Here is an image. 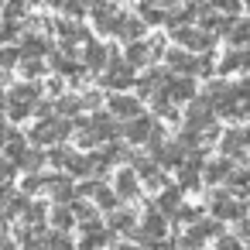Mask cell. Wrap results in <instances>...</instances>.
I'll return each instance as SVG.
<instances>
[{"mask_svg": "<svg viewBox=\"0 0 250 250\" xmlns=\"http://www.w3.org/2000/svg\"><path fill=\"white\" fill-rule=\"evenodd\" d=\"M165 65H168V72H175V76H202V79H209L212 76V59L206 55V52H188V48H165Z\"/></svg>", "mask_w": 250, "mask_h": 250, "instance_id": "cell-1", "label": "cell"}, {"mask_svg": "<svg viewBox=\"0 0 250 250\" xmlns=\"http://www.w3.org/2000/svg\"><path fill=\"white\" fill-rule=\"evenodd\" d=\"M124 130V137L130 141V144H147V147H154L158 141H165V130L151 120V117H127V124L120 127Z\"/></svg>", "mask_w": 250, "mask_h": 250, "instance_id": "cell-2", "label": "cell"}, {"mask_svg": "<svg viewBox=\"0 0 250 250\" xmlns=\"http://www.w3.org/2000/svg\"><path fill=\"white\" fill-rule=\"evenodd\" d=\"M171 42L178 48H188V52H209L216 45V35L206 31V28H192V24H182V28H171Z\"/></svg>", "mask_w": 250, "mask_h": 250, "instance_id": "cell-3", "label": "cell"}, {"mask_svg": "<svg viewBox=\"0 0 250 250\" xmlns=\"http://www.w3.org/2000/svg\"><path fill=\"white\" fill-rule=\"evenodd\" d=\"M72 130H76V127H72V120H38V124L31 127V134H28V137H31L38 147H48V144L65 141Z\"/></svg>", "mask_w": 250, "mask_h": 250, "instance_id": "cell-4", "label": "cell"}, {"mask_svg": "<svg viewBox=\"0 0 250 250\" xmlns=\"http://www.w3.org/2000/svg\"><path fill=\"white\" fill-rule=\"evenodd\" d=\"M158 93L178 106V103H188L199 89H195V79H192V76H175V72H168V76H165V83L158 86Z\"/></svg>", "mask_w": 250, "mask_h": 250, "instance_id": "cell-5", "label": "cell"}, {"mask_svg": "<svg viewBox=\"0 0 250 250\" xmlns=\"http://www.w3.org/2000/svg\"><path fill=\"white\" fill-rule=\"evenodd\" d=\"M110 55H113V62H110V65H103L106 72L100 76V83H103L106 89H117V93H120V89L134 86V65H127L124 59H117V52H113V48H110Z\"/></svg>", "mask_w": 250, "mask_h": 250, "instance_id": "cell-6", "label": "cell"}, {"mask_svg": "<svg viewBox=\"0 0 250 250\" xmlns=\"http://www.w3.org/2000/svg\"><path fill=\"white\" fill-rule=\"evenodd\" d=\"M209 209H212L216 219H243L247 216L243 195H226V192H212L209 195Z\"/></svg>", "mask_w": 250, "mask_h": 250, "instance_id": "cell-7", "label": "cell"}, {"mask_svg": "<svg viewBox=\"0 0 250 250\" xmlns=\"http://www.w3.org/2000/svg\"><path fill=\"white\" fill-rule=\"evenodd\" d=\"M185 106H188V110H185V127H192V130H206V127H212L216 110H212V103H209L206 96H192Z\"/></svg>", "mask_w": 250, "mask_h": 250, "instance_id": "cell-8", "label": "cell"}, {"mask_svg": "<svg viewBox=\"0 0 250 250\" xmlns=\"http://www.w3.org/2000/svg\"><path fill=\"white\" fill-rule=\"evenodd\" d=\"M151 158L158 161V168H178L185 161V147L178 141H158L151 147Z\"/></svg>", "mask_w": 250, "mask_h": 250, "instance_id": "cell-9", "label": "cell"}, {"mask_svg": "<svg viewBox=\"0 0 250 250\" xmlns=\"http://www.w3.org/2000/svg\"><path fill=\"white\" fill-rule=\"evenodd\" d=\"M250 69V45H233L223 59H219V72L223 76H236Z\"/></svg>", "mask_w": 250, "mask_h": 250, "instance_id": "cell-10", "label": "cell"}, {"mask_svg": "<svg viewBox=\"0 0 250 250\" xmlns=\"http://www.w3.org/2000/svg\"><path fill=\"white\" fill-rule=\"evenodd\" d=\"M113 192H117L120 202L137 199V195H141V178H137V171H117V178H113Z\"/></svg>", "mask_w": 250, "mask_h": 250, "instance_id": "cell-11", "label": "cell"}, {"mask_svg": "<svg viewBox=\"0 0 250 250\" xmlns=\"http://www.w3.org/2000/svg\"><path fill=\"white\" fill-rule=\"evenodd\" d=\"M52 69L59 72V76H69L72 83H83V65L76 62V55L65 48V52H55L52 55Z\"/></svg>", "mask_w": 250, "mask_h": 250, "instance_id": "cell-12", "label": "cell"}, {"mask_svg": "<svg viewBox=\"0 0 250 250\" xmlns=\"http://www.w3.org/2000/svg\"><path fill=\"white\" fill-rule=\"evenodd\" d=\"M45 188L55 195V202H72L76 199V188H72V175H48L45 178Z\"/></svg>", "mask_w": 250, "mask_h": 250, "instance_id": "cell-13", "label": "cell"}, {"mask_svg": "<svg viewBox=\"0 0 250 250\" xmlns=\"http://www.w3.org/2000/svg\"><path fill=\"white\" fill-rule=\"evenodd\" d=\"M144 28H147V24H144L137 14H127V11H124V14H120V21H117V28H113V35H117V38L134 42V38H144Z\"/></svg>", "mask_w": 250, "mask_h": 250, "instance_id": "cell-14", "label": "cell"}, {"mask_svg": "<svg viewBox=\"0 0 250 250\" xmlns=\"http://www.w3.org/2000/svg\"><path fill=\"white\" fill-rule=\"evenodd\" d=\"M158 192H161V195H158L154 209H158L161 216H175V212H178V206H182V195H185V192H182L178 185H175V188H171V185H161Z\"/></svg>", "mask_w": 250, "mask_h": 250, "instance_id": "cell-15", "label": "cell"}, {"mask_svg": "<svg viewBox=\"0 0 250 250\" xmlns=\"http://www.w3.org/2000/svg\"><path fill=\"white\" fill-rule=\"evenodd\" d=\"M38 96H42V86L35 83H21V86H14L11 93H7V103H18V106H31V113H35V103H38Z\"/></svg>", "mask_w": 250, "mask_h": 250, "instance_id": "cell-16", "label": "cell"}, {"mask_svg": "<svg viewBox=\"0 0 250 250\" xmlns=\"http://www.w3.org/2000/svg\"><path fill=\"white\" fill-rule=\"evenodd\" d=\"M219 151H223V158H233V161H247L243 134H240V130H229V134H223V141H219Z\"/></svg>", "mask_w": 250, "mask_h": 250, "instance_id": "cell-17", "label": "cell"}, {"mask_svg": "<svg viewBox=\"0 0 250 250\" xmlns=\"http://www.w3.org/2000/svg\"><path fill=\"white\" fill-rule=\"evenodd\" d=\"M165 76H168V69H161V65L147 69V72H144L141 79H134V83H137V89H141L137 96H154V93H158V86L165 83Z\"/></svg>", "mask_w": 250, "mask_h": 250, "instance_id": "cell-18", "label": "cell"}, {"mask_svg": "<svg viewBox=\"0 0 250 250\" xmlns=\"http://www.w3.org/2000/svg\"><path fill=\"white\" fill-rule=\"evenodd\" d=\"M62 38H65V45H79V42H89V31L79 24V21H55L52 24Z\"/></svg>", "mask_w": 250, "mask_h": 250, "instance_id": "cell-19", "label": "cell"}, {"mask_svg": "<svg viewBox=\"0 0 250 250\" xmlns=\"http://www.w3.org/2000/svg\"><path fill=\"white\" fill-rule=\"evenodd\" d=\"M83 62H86V69H103L106 62H110V48L106 45H96L93 38L86 42V52H83Z\"/></svg>", "mask_w": 250, "mask_h": 250, "instance_id": "cell-20", "label": "cell"}, {"mask_svg": "<svg viewBox=\"0 0 250 250\" xmlns=\"http://www.w3.org/2000/svg\"><path fill=\"white\" fill-rule=\"evenodd\" d=\"M110 113H113L117 120H127V117H137V113H141V103H137L134 96H120V93H117V96L110 100Z\"/></svg>", "mask_w": 250, "mask_h": 250, "instance_id": "cell-21", "label": "cell"}, {"mask_svg": "<svg viewBox=\"0 0 250 250\" xmlns=\"http://www.w3.org/2000/svg\"><path fill=\"white\" fill-rule=\"evenodd\" d=\"M106 229H110V233H127V229H134V212L113 206V209H110V219H106Z\"/></svg>", "mask_w": 250, "mask_h": 250, "instance_id": "cell-22", "label": "cell"}, {"mask_svg": "<svg viewBox=\"0 0 250 250\" xmlns=\"http://www.w3.org/2000/svg\"><path fill=\"white\" fill-rule=\"evenodd\" d=\"M21 59H31V55H45V52H52V45H48V38H42V35H24V42H21Z\"/></svg>", "mask_w": 250, "mask_h": 250, "instance_id": "cell-23", "label": "cell"}, {"mask_svg": "<svg viewBox=\"0 0 250 250\" xmlns=\"http://www.w3.org/2000/svg\"><path fill=\"white\" fill-rule=\"evenodd\" d=\"M229 171H233V161H229V158H223V161H212V165H202V175H206V182H209V185H219V182H226V178H229Z\"/></svg>", "mask_w": 250, "mask_h": 250, "instance_id": "cell-24", "label": "cell"}, {"mask_svg": "<svg viewBox=\"0 0 250 250\" xmlns=\"http://www.w3.org/2000/svg\"><path fill=\"white\" fill-rule=\"evenodd\" d=\"M192 236H199V240H216L219 233H223V219H195L192 223V229H188Z\"/></svg>", "mask_w": 250, "mask_h": 250, "instance_id": "cell-25", "label": "cell"}, {"mask_svg": "<svg viewBox=\"0 0 250 250\" xmlns=\"http://www.w3.org/2000/svg\"><path fill=\"white\" fill-rule=\"evenodd\" d=\"M124 62H127V65H147V62H151V52H147V42H141V38H134V42L127 45V55H124Z\"/></svg>", "mask_w": 250, "mask_h": 250, "instance_id": "cell-26", "label": "cell"}, {"mask_svg": "<svg viewBox=\"0 0 250 250\" xmlns=\"http://www.w3.org/2000/svg\"><path fill=\"white\" fill-rule=\"evenodd\" d=\"M48 216H52V226H55V229H65V233H69V226H76V216H72L69 202H59Z\"/></svg>", "mask_w": 250, "mask_h": 250, "instance_id": "cell-27", "label": "cell"}, {"mask_svg": "<svg viewBox=\"0 0 250 250\" xmlns=\"http://www.w3.org/2000/svg\"><path fill=\"white\" fill-rule=\"evenodd\" d=\"M226 42L229 45H250V21H229Z\"/></svg>", "mask_w": 250, "mask_h": 250, "instance_id": "cell-28", "label": "cell"}, {"mask_svg": "<svg viewBox=\"0 0 250 250\" xmlns=\"http://www.w3.org/2000/svg\"><path fill=\"white\" fill-rule=\"evenodd\" d=\"M14 165H18V168H24V171H42L45 154H42V151H28V147H24V151L14 158Z\"/></svg>", "mask_w": 250, "mask_h": 250, "instance_id": "cell-29", "label": "cell"}, {"mask_svg": "<svg viewBox=\"0 0 250 250\" xmlns=\"http://www.w3.org/2000/svg\"><path fill=\"white\" fill-rule=\"evenodd\" d=\"M137 18H141L144 24H165V11H161L158 4H151V0H144V4L137 7Z\"/></svg>", "mask_w": 250, "mask_h": 250, "instance_id": "cell-30", "label": "cell"}, {"mask_svg": "<svg viewBox=\"0 0 250 250\" xmlns=\"http://www.w3.org/2000/svg\"><path fill=\"white\" fill-rule=\"evenodd\" d=\"M93 199H96V206H100V209H106V212H110L113 206H120V199H117V192H113L110 185H103V182L96 185V192H93Z\"/></svg>", "mask_w": 250, "mask_h": 250, "instance_id": "cell-31", "label": "cell"}, {"mask_svg": "<svg viewBox=\"0 0 250 250\" xmlns=\"http://www.w3.org/2000/svg\"><path fill=\"white\" fill-rule=\"evenodd\" d=\"M21 216H24V223H28V226H31V223H35V226H42V223H45V216H48V209H45V202H28V206L21 209Z\"/></svg>", "mask_w": 250, "mask_h": 250, "instance_id": "cell-32", "label": "cell"}, {"mask_svg": "<svg viewBox=\"0 0 250 250\" xmlns=\"http://www.w3.org/2000/svg\"><path fill=\"white\" fill-rule=\"evenodd\" d=\"M45 243H48V250H76V243L65 236V229H52V233H45Z\"/></svg>", "mask_w": 250, "mask_h": 250, "instance_id": "cell-33", "label": "cell"}, {"mask_svg": "<svg viewBox=\"0 0 250 250\" xmlns=\"http://www.w3.org/2000/svg\"><path fill=\"white\" fill-rule=\"evenodd\" d=\"M151 100H154V113H158V117H168V120H178V106H175L171 100H165L161 93H154Z\"/></svg>", "mask_w": 250, "mask_h": 250, "instance_id": "cell-34", "label": "cell"}, {"mask_svg": "<svg viewBox=\"0 0 250 250\" xmlns=\"http://www.w3.org/2000/svg\"><path fill=\"white\" fill-rule=\"evenodd\" d=\"M0 14H4V21H21L28 14V4L24 0H4V11Z\"/></svg>", "mask_w": 250, "mask_h": 250, "instance_id": "cell-35", "label": "cell"}, {"mask_svg": "<svg viewBox=\"0 0 250 250\" xmlns=\"http://www.w3.org/2000/svg\"><path fill=\"white\" fill-rule=\"evenodd\" d=\"M209 7H212L216 14H223V18H236L240 0H209Z\"/></svg>", "mask_w": 250, "mask_h": 250, "instance_id": "cell-36", "label": "cell"}, {"mask_svg": "<svg viewBox=\"0 0 250 250\" xmlns=\"http://www.w3.org/2000/svg\"><path fill=\"white\" fill-rule=\"evenodd\" d=\"M55 110H59V113H65V117H76V113H79V96H65V93H59Z\"/></svg>", "mask_w": 250, "mask_h": 250, "instance_id": "cell-37", "label": "cell"}, {"mask_svg": "<svg viewBox=\"0 0 250 250\" xmlns=\"http://www.w3.org/2000/svg\"><path fill=\"white\" fill-rule=\"evenodd\" d=\"M24 62V76L28 79H38V76H45V62L38 59V55H31V59H21Z\"/></svg>", "mask_w": 250, "mask_h": 250, "instance_id": "cell-38", "label": "cell"}, {"mask_svg": "<svg viewBox=\"0 0 250 250\" xmlns=\"http://www.w3.org/2000/svg\"><path fill=\"white\" fill-rule=\"evenodd\" d=\"M100 154H103L110 165H113V161H127V158H130V151H127V147H120V144H110V147H106V151H100Z\"/></svg>", "mask_w": 250, "mask_h": 250, "instance_id": "cell-39", "label": "cell"}, {"mask_svg": "<svg viewBox=\"0 0 250 250\" xmlns=\"http://www.w3.org/2000/svg\"><path fill=\"white\" fill-rule=\"evenodd\" d=\"M21 62V52L18 48H0V69H14Z\"/></svg>", "mask_w": 250, "mask_h": 250, "instance_id": "cell-40", "label": "cell"}, {"mask_svg": "<svg viewBox=\"0 0 250 250\" xmlns=\"http://www.w3.org/2000/svg\"><path fill=\"white\" fill-rule=\"evenodd\" d=\"M212 250H243V243H240V236H216V247Z\"/></svg>", "mask_w": 250, "mask_h": 250, "instance_id": "cell-41", "label": "cell"}, {"mask_svg": "<svg viewBox=\"0 0 250 250\" xmlns=\"http://www.w3.org/2000/svg\"><path fill=\"white\" fill-rule=\"evenodd\" d=\"M79 106H89V110L100 106V93H83V96H79Z\"/></svg>", "mask_w": 250, "mask_h": 250, "instance_id": "cell-42", "label": "cell"}, {"mask_svg": "<svg viewBox=\"0 0 250 250\" xmlns=\"http://www.w3.org/2000/svg\"><path fill=\"white\" fill-rule=\"evenodd\" d=\"M151 4H158L161 11H171V7H178V4H182V0H151Z\"/></svg>", "mask_w": 250, "mask_h": 250, "instance_id": "cell-43", "label": "cell"}, {"mask_svg": "<svg viewBox=\"0 0 250 250\" xmlns=\"http://www.w3.org/2000/svg\"><path fill=\"white\" fill-rule=\"evenodd\" d=\"M59 89H62V83H59V79H52V83H48V93H52V96H59Z\"/></svg>", "mask_w": 250, "mask_h": 250, "instance_id": "cell-44", "label": "cell"}, {"mask_svg": "<svg viewBox=\"0 0 250 250\" xmlns=\"http://www.w3.org/2000/svg\"><path fill=\"white\" fill-rule=\"evenodd\" d=\"M240 134H243V147H247V151H250V127H243V130H240Z\"/></svg>", "mask_w": 250, "mask_h": 250, "instance_id": "cell-45", "label": "cell"}, {"mask_svg": "<svg viewBox=\"0 0 250 250\" xmlns=\"http://www.w3.org/2000/svg\"><path fill=\"white\" fill-rule=\"evenodd\" d=\"M240 7H250V0H240Z\"/></svg>", "mask_w": 250, "mask_h": 250, "instance_id": "cell-46", "label": "cell"}, {"mask_svg": "<svg viewBox=\"0 0 250 250\" xmlns=\"http://www.w3.org/2000/svg\"><path fill=\"white\" fill-rule=\"evenodd\" d=\"M24 4H42V0H24Z\"/></svg>", "mask_w": 250, "mask_h": 250, "instance_id": "cell-47", "label": "cell"}, {"mask_svg": "<svg viewBox=\"0 0 250 250\" xmlns=\"http://www.w3.org/2000/svg\"><path fill=\"white\" fill-rule=\"evenodd\" d=\"M0 240H4V236H0Z\"/></svg>", "mask_w": 250, "mask_h": 250, "instance_id": "cell-48", "label": "cell"}]
</instances>
